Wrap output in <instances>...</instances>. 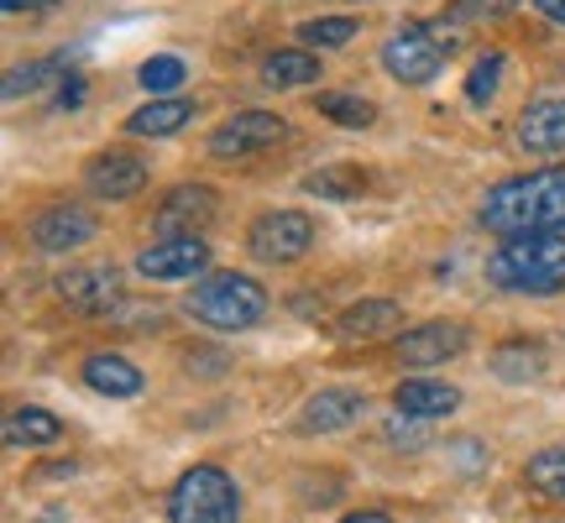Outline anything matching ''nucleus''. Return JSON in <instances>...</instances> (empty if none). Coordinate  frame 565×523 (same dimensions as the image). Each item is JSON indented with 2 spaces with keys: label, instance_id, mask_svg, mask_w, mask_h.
I'll return each mask as SVG.
<instances>
[{
  "label": "nucleus",
  "instance_id": "1",
  "mask_svg": "<svg viewBox=\"0 0 565 523\" xmlns=\"http://www.w3.org/2000/svg\"><path fill=\"white\" fill-rule=\"evenodd\" d=\"M477 221H482L492 236H503V242L565 231V168H540V173L503 179L482 200Z\"/></svg>",
  "mask_w": 565,
  "mask_h": 523
},
{
  "label": "nucleus",
  "instance_id": "2",
  "mask_svg": "<svg viewBox=\"0 0 565 523\" xmlns=\"http://www.w3.org/2000/svg\"><path fill=\"white\" fill-rule=\"evenodd\" d=\"M487 278L508 288V293H561L565 288V236L550 231V236H513L503 242L492 257H487Z\"/></svg>",
  "mask_w": 565,
  "mask_h": 523
},
{
  "label": "nucleus",
  "instance_id": "3",
  "mask_svg": "<svg viewBox=\"0 0 565 523\" xmlns=\"http://www.w3.org/2000/svg\"><path fill=\"white\" fill-rule=\"evenodd\" d=\"M189 314L210 330H252L267 314V293L263 282H252L246 273H210V278L194 282Z\"/></svg>",
  "mask_w": 565,
  "mask_h": 523
},
{
  "label": "nucleus",
  "instance_id": "4",
  "mask_svg": "<svg viewBox=\"0 0 565 523\" xmlns=\"http://www.w3.org/2000/svg\"><path fill=\"white\" fill-rule=\"evenodd\" d=\"M242 519V492L221 466H194L183 471L173 498H168V523H236Z\"/></svg>",
  "mask_w": 565,
  "mask_h": 523
},
{
  "label": "nucleus",
  "instance_id": "5",
  "mask_svg": "<svg viewBox=\"0 0 565 523\" xmlns=\"http://www.w3.org/2000/svg\"><path fill=\"white\" fill-rule=\"evenodd\" d=\"M246 246H252V257H257V262L288 267V262H299L303 252L315 246V221H309L303 210H267V215H257V221H252Z\"/></svg>",
  "mask_w": 565,
  "mask_h": 523
},
{
  "label": "nucleus",
  "instance_id": "6",
  "mask_svg": "<svg viewBox=\"0 0 565 523\" xmlns=\"http://www.w3.org/2000/svg\"><path fill=\"white\" fill-rule=\"evenodd\" d=\"M445 58H450V53H445L440 42H435V32L419 26V21L398 26V32L383 42V68L398 84H429L445 68Z\"/></svg>",
  "mask_w": 565,
  "mask_h": 523
},
{
  "label": "nucleus",
  "instance_id": "7",
  "mask_svg": "<svg viewBox=\"0 0 565 523\" xmlns=\"http://www.w3.org/2000/svg\"><path fill=\"white\" fill-rule=\"evenodd\" d=\"M288 137V121L273 116V110H242V116H231L225 126L210 131V158L221 162H236V158H257L267 147H278Z\"/></svg>",
  "mask_w": 565,
  "mask_h": 523
},
{
  "label": "nucleus",
  "instance_id": "8",
  "mask_svg": "<svg viewBox=\"0 0 565 523\" xmlns=\"http://www.w3.org/2000/svg\"><path fill=\"white\" fill-rule=\"evenodd\" d=\"M215 189L210 183H179V189H168L158 204V215H152V231H158L162 242H183V236H200L204 225L215 221Z\"/></svg>",
  "mask_w": 565,
  "mask_h": 523
},
{
  "label": "nucleus",
  "instance_id": "9",
  "mask_svg": "<svg viewBox=\"0 0 565 523\" xmlns=\"http://www.w3.org/2000/svg\"><path fill=\"white\" fill-rule=\"evenodd\" d=\"M210 267V242L200 236H183V242H152L137 257V273L147 282H183V278H200Z\"/></svg>",
  "mask_w": 565,
  "mask_h": 523
},
{
  "label": "nucleus",
  "instance_id": "10",
  "mask_svg": "<svg viewBox=\"0 0 565 523\" xmlns=\"http://www.w3.org/2000/svg\"><path fill=\"white\" fill-rule=\"evenodd\" d=\"M58 299L74 314H110V309H121V273L116 267H74L58 278Z\"/></svg>",
  "mask_w": 565,
  "mask_h": 523
},
{
  "label": "nucleus",
  "instance_id": "11",
  "mask_svg": "<svg viewBox=\"0 0 565 523\" xmlns=\"http://www.w3.org/2000/svg\"><path fill=\"white\" fill-rule=\"evenodd\" d=\"M466 324L456 320H429V324H414L408 335H398V362L404 366H445L450 356L466 351Z\"/></svg>",
  "mask_w": 565,
  "mask_h": 523
},
{
  "label": "nucleus",
  "instance_id": "12",
  "mask_svg": "<svg viewBox=\"0 0 565 523\" xmlns=\"http://www.w3.org/2000/svg\"><path fill=\"white\" fill-rule=\"evenodd\" d=\"M84 183H89L95 200H137L141 189H147V162H141L137 152L110 147V152H100V158L89 162Z\"/></svg>",
  "mask_w": 565,
  "mask_h": 523
},
{
  "label": "nucleus",
  "instance_id": "13",
  "mask_svg": "<svg viewBox=\"0 0 565 523\" xmlns=\"http://www.w3.org/2000/svg\"><path fill=\"white\" fill-rule=\"evenodd\" d=\"M95 215L84 204H53L32 221V246L38 252H79L84 242H95Z\"/></svg>",
  "mask_w": 565,
  "mask_h": 523
},
{
  "label": "nucleus",
  "instance_id": "14",
  "mask_svg": "<svg viewBox=\"0 0 565 523\" xmlns=\"http://www.w3.org/2000/svg\"><path fill=\"white\" fill-rule=\"evenodd\" d=\"M362 408L366 398L356 387H324L299 408V435H335V429L362 419Z\"/></svg>",
  "mask_w": 565,
  "mask_h": 523
},
{
  "label": "nucleus",
  "instance_id": "15",
  "mask_svg": "<svg viewBox=\"0 0 565 523\" xmlns=\"http://www.w3.org/2000/svg\"><path fill=\"white\" fill-rule=\"evenodd\" d=\"M393 403H398V414H408V419H450L456 408H461V387L450 383H429V377H404V383L393 387Z\"/></svg>",
  "mask_w": 565,
  "mask_h": 523
},
{
  "label": "nucleus",
  "instance_id": "16",
  "mask_svg": "<svg viewBox=\"0 0 565 523\" xmlns=\"http://www.w3.org/2000/svg\"><path fill=\"white\" fill-rule=\"evenodd\" d=\"M393 324H404L398 303L393 299H362V303H351L341 320H335V341L341 345H372V341H383Z\"/></svg>",
  "mask_w": 565,
  "mask_h": 523
},
{
  "label": "nucleus",
  "instance_id": "17",
  "mask_svg": "<svg viewBox=\"0 0 565 523\" xmlns=\"http://www.w3.org/2000/svg\"><path fill=\"white\" fill-rule=\"evenodd\" d=\"M519 147L534 158L565 152V100H534L519 116Z\"/></svg>",
  "mask_w": 565,
  "mask_h": 523
},
{
  "label": "nucleus",
  "instance_id": "18",
  "mask_svg": "<svg viewBox=\"0 0 565 523\" xmlns=\"http://www.w3.org/2000/svg\"><path fill=\"white\" fill-rule=\"evenodd\" d=\"M189 121H194V105L189 100H147L141 110L126 116V131L131 137H173Z\"/></svg>",
  "mask_w": 565,
  "mask_h": 523
},
{
  "label": "nucleus",
  "instance_id": "19",
  "mask_svg": "<svg viewBox=\"0 0 565 523\" xmlns=\"http://www.w3.org/2000/svg\"><path fill=\"white\" fill-rule=\"evenodd\" d=\"M84 383L105 393V398H137L141 393V372L126 356H89L84 362Z\"/></svg>",
  "mask_w": 565,
  "mask_h": 523
},
{
  "label": "nucleus",
  "instance_id": "20",
  "mask_svg": "<svg viewBox=\"0 0 565 523\" xmlns=\"http://www.w3.org/2000/svg\"><path fill=\"white\" fill-rule=\"evenodd\" d=\"M263 79L273 89H299V84L320 79V58L309 47H282V53H267L263 58Z\"/></svg>",
  "mask_w": 565,
  "mask_h": 523
},
{
  "label": "nucleus",
  "instance_id": "21",
  "mask_svg": "<svg viewBox=\"0 0 565 523\" xmlns=\"http://www.w3.org/2000/svg\"><path fill=\"white\" fill-rule=\"evenodd\" d=\"M362 189H366V173L362 168H351V162H330V168H320V173H309V179H303V194H315V200H335V204L362 200Z\"/></svg>",
  "mask_w": 565,
  "mask_h": 523
},
{
  "label": "nucleus",
  "instance_id": "22",
  "mask_svg": "<svg viewBox=\"0 0 565 523\" xmlns=\"http://www.w3.org/2000/svg\"><path fill=\"white\" fill-rule=\"evenodd\" d=\"M63 440V424L47 414V408H11L6 419V445H58Z\"/></svg>",
  "mask_w": 565,
  "mask_h": 523
},
{
  "label": "nucleus",
  "instance_id": "23",
  "mask_svg": "<svg viewBox=\"0 0 565 523\" xmlns=\"http://www.w3.org/2000/svg\"><path fill=\"white\" fill-rule=\"evenodd\" d=\"M524 482L534 487L540 498H555V503H565V445H550V450H540V456L524 466Z\"/></svg>",
  "mask_w": 565,
  "mask_h": 523
},
{
  "label": "nucleus",
  "instance_id": "24",
  "mask_svg": "<svg viewBox=\"0 0 565 523\" xmlns=\"http://www.w3.org/2000/svg\"><path fill=\"white\" fill-rule=\"evenodd\" d=\"M492 372H498L503 383H534V377L545 372V351H540V345H503V351L492 356Z\"/></svg>",
  "mask_w": 565,
  "mask_h": 523
},
{
  "label": "nucleus",
  "instance_id": "25",
  "mask_svg": "<svg viewBox=\"0 0 565 523\" xmlns=\"http://www.w3.org/2000/svg\"><path fill=\"white\" fill-rule=\"evenodd\" d=\"M137 79H141V89H147L152 100H173V89L189 79V68H183V58H173V53H158V58L141 63Z\"/></svg>",
  "mask_w": 565,
  "mask_h": 523
},
{
  "label": "nucleus",
  "instance_id": "26",
  "mask_svg": "<svg viewBox=\"0 0 565 523\" xmlns=\"http://www.w3.org/2000/svg\"><path fill=\"white\" fill-rule=\"evenodd\" d=\"M315 110H320V116H330L335 126H351V131L372 126V116H377V105L356 100V95H320V100H315Z\"/></svg>",
  "mask_w": 565,
  "mask_h": 523
},
{
  "label": "nucleus",
  "instance_id": "27",
  "mask_svg": "<svg viewBox=\"0 0 565 523\" xmlns=\"http://www.w3.org/2000/svg\"><path fill=\"white\" fill-rule=\"evenodd\" d=\"M356 32H362V26H356L351 17H320V21H303L299 26L303 47H345Z\"/></svg>",
  "mask_w": 565,
  "mask_h": 523
},
{
  "label": "nucleus",
  "instance_id": "28",
  "mask_svg": "<svg viewBox=\"0 0 565 523\" xmlns=\"http://www.w3.org/2000/svg\"><path fill=\"white\" fill-rule=\"evenodd\" d=\"M503 68H508L503 53H487V58H477V68L466 74V100H471V105L492 100V95H498V84H503Z\"/></svg>",
  "mask_w": 565,
  "mask_h": 523
},
{
  "label": "nucleus",
  "instance_id": "29",
  "mask_svg": "<svg viewBox=\"0 0 565 523\" xmlns=\"http://www.w3.org/2000/svg\"><path fill=\"white\" fill-rule=\"evenodd\" d=\"M53 58H38V63H17L11 74H6V100H21V95H38L42 84L53 79Z\"/></svg>",
  "mask_w": 565,
  "mask_h": 523
},
{
  "label": "nucleus",
  "instance_id": "30",
  "mask_svg": "<svg viewBox=\"0 0 565 523\" xmlns=\"http://www.w3.org/2000/svg\"><path fill=\"white\" fill-rule=\"evenodd\" d=\"M84 95H89V84L79 79V74H63V84H58V95H53V110H79L84 105Z\"/></svg>",
  "mask_w": 565,
  "mask_h": 523
},
{
  "label": "nucleus",
  "instance_id": "31",
  "mask_svg": "<svg viewBox=\"0 0 565 523\" xmlns=\"http://www.w3.org/2000/svg\"><path fill=\"white\" fill-rule=\"evenodd\" d=\"M387 440L393 445H419L424 435H419V419H408V414H393L387 419Z\"/></svg>",
  "mask_w": 565,
  "mask_h": 523
},
{
  "label": "nucleus",
  "instance_id": "32",
  "mask_svg": "<svg viewBox=\"0 0 565 523\" xmlns=\"http://www.w3.org/2000/svg\"><path fill=\"white\" fill-rule=\"evenodd\" d=\"M534 6H540L550 21H561V26H565V0H534Z\"/></svg>",
  "mask_w": 565,
  "mask_h": 523
},
{
  "label": "nucleus",
  "instance_id": "33",
  "mask_svg": "<svg viewBox=\"0 0 565 523\" xmlns=\"http://www.w3.org/2000/svg\"><path fill=\"white\" fill-rule=\"evenodd\" d=\"M341 523H393V519L377 513V508H366V513H351V519H341Z\"/></svg>",
  "mask_w": 565,
  "mask_h": 523
},
{
  "label": "nucleus",
  "instance_id": "34",
  "mask_svg": "<svg viewBox=\"0 0 565 523\" xmlns=\"http://www.w3.org/2000/svg\"><path fill=\"white\" fill-rule=\"evenodd\" d=\"M6 11H38V6H53V0H0Z\"/></svg>",
  "mask_w": 565,
  "mask_h": 523
}]
</instances>
